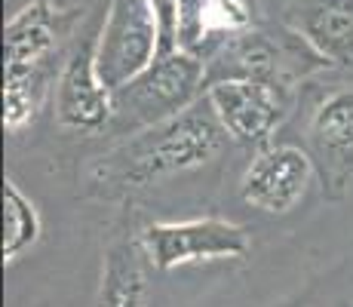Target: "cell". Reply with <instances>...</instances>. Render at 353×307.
I'll return each instance as SVG.
<instances>
[{
  "instance_id": "obj_1",
  "label": "cell",
  "mask_w": 353,
  "mask_h": 307,
  "mask_svg": "<svg viewBox=\"0 0 353 307\" xmlns=\"http://www.w3.org/2000/svg\"><path fill=\"white\" fill-rule=\"evenodd\" d=\"M230 135L221 126L212 101L203 95L175 117L129 132L123 145L99 157L92 184L105 190H139L160 179L209 163Z\"/></svg>"
},
{
  "instance_id": "obj_2",
  "label": "cell",
  "mask_w": 353,
  "mask_h": 307,
  "mask_svg": "<svg viewBox=\"0 0 353 307\" xmlns=\"http://www.w3.org/2000/svg\"><path fill=\"white\" fill-rule=\"evenodd\" d=\"M62 37V16L50 0H31L3 28V123L10 132L37 114L52 77V52Z\"/></svg>"
},
{
  "instance_id": "obj_3",
  "label": "cell",
  "mask_w": 353,
  "mask_h": 307,
  "mask_svg": "<svg viewBox=\"0 0 353 307\" xmlns=\"http://www.w3.org/2000/svg\"><path fill=\"white\" fill-rule=\"evenodd\" d=\"M203 95H206V59L191 50L157 56L151 68H145L139 77L114 92L111 129L139 132L145 126L175 117Z\"/></svg>"
},
{
  "instance_id": "obj_4",
  "label": "cell",
  "mask_w": 353,
  "mask_h": 307,
  "mask_svg": "<svg viewBox=\"0 0 353 307\" xmlns=\"http://www.w3.org/2000/svg\"><path fill=\"white\" fill-rule=\"evenodd\" d=\"M325 61L289 28L286 37H274L270 31L246 28L221 37L206 56V86L212 80H274V83H292L304 77Z\"/></svg>"
},
{
  "instance_id": "obj_5",
  "label": "cell",
  "mask_w": 353,
  "mask_h": 307,
  "mask_svg": "<svg viewBox=\"0 0 353 307\" xmlns=\"http://www.w3.org/2000/svg\"><path fill=\"white\" fill-rule=\"evenodd\" d=\"M157 59V16L151 0H108L96 37V68L111 92Z\"/></svg>"
},
{
  "instance_id": "obj_6",
  "label": "cell",
  "mask_w": 353,
  "mask_h": 307,
  "mask_svg": "<svg viewBox=\"0 0 353 307\" xmlns=\"http://www.w3.org/2000/svg\"><path fill=\"white\" fill-rule=\"evenodd\" d=\"M206 99L212 101L221 126L234 141L258 148L280 129L292 114L295 86L274 83V80H212L206 86Z\"/></svg>"
},
{
  "instance_id": "obj_7",
  "label": "cell",
  "mask_w": 353,
  "mask_h": 307,
  "mask_svg": "<svg viewBox=\"0 0 353 307\" xmlns=\"http://www.w3.org/2000/svg\"><path fill=\"white\" fill-rule=\"evenodd\" d=\"M148 261L157 270L181 264L243 258L249 252V230L225 218H194V221H157L141 234Z\"/></svg>"
},
{
  "instance_id": "obj_8",
  "label": "cell",
  "mask_w": 353,
  "mask_h": 307,
  "mask_svg": "<svg viewBox=\"0 0 353 307\" xmlns=\"http://www.w3.org/2000/svg\"><path fill=\"white\" fill-rule=\"evenodd\" d=\"M304 151L314 160L325 197L338 200L347 194L353 184V86L325 92L310 111Z\"/></svg>"
},
{
  "instance_id": "obj_9",
  "label": "cell",
  "mask_w": 353,
  "mask_h": 307,
  "mask_svg": "<svg viewBox=\"0 0 353 307\" xmlns=\"http://www.w3.org/2000/svg\"><path fill=\"white\" fill-rule=\"evenodd\" d=\"M96 34H86L56 77V117L65 129L99 132L111 126L114 92L105 86L96 68Z\"/></svg>"
},
{
  "instance_id": "obj_10",
  "label": "cell",
  "mask_w": 353,
  "mask_h": 307,
  "mask_svg": "<svg viewBox=\"0 0 353 307\" xmlns=\"http://www.w3.org/2000/svg\"><path fill=\"white\" fill-rule=\"evenodd\" d=\"M316 175V166L304 148L274 145L249 163L243 175V200L268 215H286L307 194V184Z\"/></svg>"
},
{
  "instance_id": "obj_11",
  "label": "cell",
  "mask_w": 353,
  "mask_h": 307,
  "mask_svg": "<svg viewBox=\"0 0 353 307\" xmlns=\"http://www.w3.org/2000/svg\"><path fill=\"white\" fill-rule=\"evenodd\" d=\"M283 25L325 65H353V0H292Z\"/></svg>"
},
{
  "instance_id": "obj_12",
  "label": "cell",
  "mask_w": 353,
  "mask_h": 307,
  "mask_svg": "<svg viewBox=\"0 0 353 307\" xmlns=\"http://www.w3.org/2000/svg\"><path fill=\"white\" fill-rule=\"evenodd\" d=\"M145 246L141 240H117L105 252L96 307H145Z\"/></svg>"
},
{
  "instance_id": "obj_13",
  "label": "cell",
  "mask_w": 353,
  "mask_h": 307,
  "mask_svg": "<svg viewBox=\"0 0 353 307\" xmlns=\"http://www.w3.org/2000/svg\"><path fill=\"white\" fill-rule=\"evenodd\" d=\"M40 240V215L34 203L6 179L3 188V261L12 264Z\"/></svg>"
},
{
  "instance_id": "obj_14",
  "label": "cell",
  "mask_w": 353,
  "mask_h": 307,
  "mask_svg": "<svg viewBox=\"0 0 353 307\" xmlns=\"http://www.w3.org/2000/svg\"><path fill=\"white\" fill-rule=\"evenodd\" d=\"M255 12H258V0H212L209 3V37L200 56L206 59L212 52V46L228 34L252 28Z\"/></svg>"
},
{
  "instance_id": "obj_15",
  "label": "cell",
  "mask_w": 353,
  "mask_h": 307,
  "mask_svg": "<svg viewBox=\"0 0 353 307\" xmlns=\"http://www.w3.org/2000/svg\"><path fill=\"white\" fill-rule=\"evenodd\" d=\"M209 3L212 0H179L181 10V46L200 56L209 37Z\"/></svg>"
}]
</instances>
